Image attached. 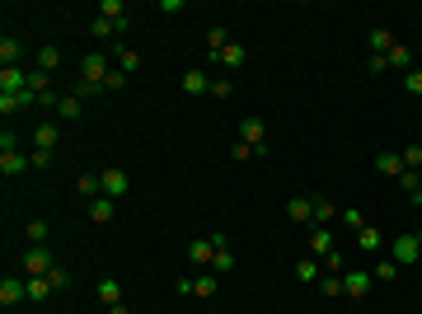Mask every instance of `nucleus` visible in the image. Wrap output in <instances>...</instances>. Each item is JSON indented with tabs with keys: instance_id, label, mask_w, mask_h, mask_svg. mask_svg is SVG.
Listing matches in <instances>:
<instances>
[{
	"instance_id": "1a4fd4ad",
	"label": "nucleus",
	"mask_w": 422,
	"mask_h": 314,
	"mask_svg": "<svg viewBox=\"0 0 422 314\" xmlns=\"http://www.w3.org/2000/svg\"><path fill=\"white\" fill-rule=\"evenodd\" d=\"M287 216L296 221V225H310V221H315V197H291Z\"/></svg>"
},
{
	"instance_id": "c9c22d12",
	"label": "nucleus",
	"mask_w": 422,
	"mask_h": 314,
	"mask_svg": "<svg viewBox=\"0 0 422 314\" xmlns=\"http://www.w3.org/2000/svg\"><path fill=\"white\" fill-rule=\"evenodd\" d=\"M338 221H343L347 230H352V235H357V230H362V225H366V216H362V211L357 207H347V211H338Z\"/></svg>"
},
{
	"instance_id": "20e7f679",
	"label": "nucleus",
	"mask_w": 422,
	"mask_h": 314,
	"mask_svg": "<svg viewBox=\"0 0 422 314\" xmlns=\"http://www.w3.org/2000/svg\"><path fill=\"white\" fill-rule=\"evenodd\" d=\"M390 258H395L399 267H413V262L422 258V244H418V235H399V239H390Z\"/></svg>"
},
{
	"instance_id": "c85d7f7f",
	"label": "nucleus",
	"mask_w": 422,
	"mask_h": 314,
	"mask_svg": "<svg viewBox=\"0 0 422 314\" xmlns=\"http://www.w3.org/2000/svg\"><path fill=\"white\" fill-rule=\"evenodd\" d=\"M28 282V300H47V295H52V282H47V277H24Z\"/></svg>"
},
{
	"instance_id": "9b49d317",
	"label": "nucleus",
	"mask_w": 422,
	"mask_h": 314,
	"mask_svg": "<svg viewBox=\"0 0 422 314\" xmlns=\"http://www.w3.org/2000/svg\"><path fill=\"white\" fill-rule=\"evenodd\" d=\"M99 19H108V24H118L122 33H127V10H122V0H99Z\"/></svg>"
},
{
	"instance_id": "3c124183",
	"label": "nucleus",
	"mask_w": 422,
	"mask_h": 314,
	"mask_svg": "<svg viewBox=\"0 0 422 314\" xmlns=\"http://www.w3.org/2000/svg\"><path fill=\"white\" fill-rule=\"evenodd\" d=\"M418 244H422V230H418Z\"/></svg>"
},
{
	"instance_id": "4c0bfd02",
	"label": "nucleus",
	"mask_w": 422,
	"mask_h": 314,
	"mask_svg": "<svg viewBox=\"0 0 422 314\" xmlns=\"http://www.w3.org/2000/svg\"><path fill=\"white\" fill-rule=\"evenodd\" d=\"M319 291H324V295H347L343 277H333V272H329V277H319Z\"/></svg>"
},
{
	"instance_id": "ea45409f",
	"label": "nucleus",
	"mask_w": 422,
	"mask_h": 314,
	"mask_svg": "<svg viewBox=\"0 0 422 314\" xmlns=\"http://www.w3.org/2000/svg\"><path fill=\"white\" fill-rule=\"evenodd\" d=\"M319 267L338 277V272H343V254H338V249H333V254H324V258H319Z\"/></svg>"
},
{
	"instance_id": "412c9836",
	"label": "nucleus",
	"mask_w": 422,
	"mask_h": 314,
	"mask_svg": "<svg viewBox=\"0 0 422 314\" xmlns=\"http://www.w3.org/2000/svg\"><path fill=\"white\" fill-rule=\"evenodd\" d=\"M366 38H370V47H375V56H385V52H390V47H395V33H390V28H380V24L370 28Z\"/></svg>"
},
{
	"instance_id": "2eb2a0df",
	"label": "nucleus",
	"mask_w": 422,
	"mask_h": 314,
	"mask_svg": "<svg viewBox=\"0 0 422 314\" xmlns=\"http://www.w3.org/2000/svg\"><path fill=\"white\" fill-rule=\"evenodd\" d=\"M184 94H192V99H197V94H211L207 71H197V66H192V71H184Z\"/></svg>"
},
{
	"instance_id": "79ce46f5",
	"label": "nucleus",
	"mask_w": 422,
	"mask_h": 314,
	"mask_svg": "<svg viewBox=\"0 0 422 314\" xmlns=\"http://www.w3.org/2000/svg\"><path fill=\"white\" fill-rule=\"evenodd\" d=\"M230 94H235V85H230L225 76H221V80H211V99H230Z\"/></svg>"
},
{
	"instance_id": "de8ad7c7",
	"label": "nucleus",
	"mask_w": 422,
	"mask_h": 314,
	"mask_svg": "<svg viewBox=\"0 0 422 314\" xmlns=\"http://www.w3.org/2000/svg\"><path fill=\"white\" fill-rule=\"evenodd\" d=\"M122 85H127V76H122V71H113V76L104 80V89H122Z\"/></svg>"
},
{
	"instance_id": "b1692460",
	"label": "nucleus",
	"mask_w": 422,
	"mask_h": 314,
	"mask_svg": "<svg viewBox=\"0 0 422 314\" xmlns=\"http://www.w3.org/2000/svg\"><path fill=\"white\" fill-rule=\"evenodd\" d=\"M375 169L390 174V179H399V174H403V155H390V150H385V155H375Z\"/></svg>"
},
{
	"instance_id": "8fccbe9b",
	"label": "nucleus",
	"mask_w": 422,
	"mask_h": 314,
	"mask_svg": "<svg viewBox=\"0 0 422 314\" xmlns=\"http://www.w3.org/2000/svg\"><path fill=\"white\" fill-rule=\"evenodd\" d=\"M413 202H422V188H418V197H413Z\"/></svg>"
},
{
	"instance_id": "ddd939ff",
	"label": "nucleus",
	"mask_w": 422,
	"mask_h": 314,
	"mask_svg": "<svg viewBox=\"0 0 422 314\" xmlns=\"http://www.w3.org/2000/svg\"><path fill=\"white\" fill-rule=\"evenodd\" d=\"M0 300H5V305H19V300H28V282H19V277H5V282H0Z\"/></svg>"
},
{
	"instance_id": "a878e982",
	"label": "nucleus",
	"mask_w": 422,
	"mask_h": 314,
	"mask_svg": "<svg viewBox=\"0 0 422 314\" xmlns=\"http://www.w3.org/2000/svg\"><path fill=\"white\" fill-rule=\"evenodd\" d=\"M230 43H235V38H230V33H225L221 24H211V28H207V47H211V56L221 52V47H230Z\"/></svg>"
},
{
	"instance_id": "a19ab883",
	"label": "nucleus",
	"mask_w": 422,
	"mask_h": 314,
	"mask_svg": "<svg viewBox=\"0 0 422 314\" xmlns=\"http://www.w3.org/2000/svg\"><path fill=\"white\" fill-rule=\"evenodd\" d=\"M47 282H52V291H66V287H71V272H66V267H52Z\"/></svg>"
},
{
	"instance_id": "bb28decb",
	"label": "nucleus",
	"mask_w": 422,
	"mask_h": 314,
	"mask_svg": "<svg viewBox=\"0 0 422 314\" xmlns=\"http://www.w3.org/2000/svg\"><path fill=\"white\" fill-rule=\"evenodd\" d=\"M390 66H399V71H413V52H408V47H403V43H395V47H390Z\"/></svg>"
},
{
	"instance_id": "7c9ffc66",
	"label": "nucleus",
	"mask_w": 422,
	"mask_h": 314,
	"mask_svg": "<svg viewBox=\"0 0 422 314\" xmlns=\"http://www.w3.org/2000/svg\"><path fill=\"white\" fill-rule=\"evenodd\" d=\"M399 188H403L408 197H418V188H422V169H403V174H399Z\"/></svg>"
},
{
	"instance_id": "c756f323",
	"label": "nucleus",
	"mask_w": 422,
	"mask_h": 314,
	"mask_svg": "<svg viewBox=\"0 0 422 314\" xmlns=\"http://www.w3.org/2000/svg\"><path fill=\"white\" fill-rule=\"evenodd\" d=\"M113 56H118V71H122V76H132L136 66H141V56L127 52V47H113Z\"/></svg>"
},
{
	"instance_id": "37998d69",
	"label": "nucleus",
	"mask_w": 422,
	"mask_h": 314,
	"mask_svg": "<svg viewBox=\"0 0 422 314\" xmlns=\"http://www.w3.org/2000/svg\"><path fill=\"white\" fill-rule=\"evenodd\" d=\"M56 61H61V52H56V47H43V52H38V71H52Z\"/></svg>"
},
{
	"instance_id": "58836bf2",
	"label": "nucleus",
	"mask_w": 422,
	"mask_h": 314,
	"mask_svg": "<svg viewBox=\"0 0 422 314\" xmlns=\"http://www.w3.org/2000/svg\"><path fill=\"white\" fill-rule=\"evenodd\" d=\"M89 33H94V38H113V33H122V28L108 24V19H89Z\"/></svg>"
},
{
	"instance_id": "4468645a",
	"label": "nucleus",
	"mask_w": 422,
	"mask_h": 314,
	"mask_svg": "<svg viewBox=\"0 0 422 314\" xmlns=\"http://www.w3.org/2000/svg\"><path fill=\"white\" fill-rule=\"evenodd\" d=\"M113 216H118V202H113V197H94V202H89V221H94V225H108Z\"/></svg>"
},
{
	"instance_id": "473e14b6",
	"label": "nucleus",
	"mask_w": 422,
	"mask_h": 314,
	"mask_svg": "<svg viewBox=\"0 0 422 314\" xmlns=\"http://www.w3.org/2000/svg\"><path fill=\"white\" fill-rule=\"evenodd\" d=\"M333 216H338V207H333L329 197H315V225H329Z\"/></svg>"
},
{
	"instance_id": "f3484780",
	"label": "nucleus",
	"mask_w": 422,
	"mask_h": 314,
	"mask_svg": "<svg viewBox=\"0 0 422 314\" xmlns=\"http://www.w3.org/2000/svg\"><path fill=\"white\" fill-rule=\"evenodd\" d=\"M216 61H221V66H225V71H239V66H244V61H249V52H244V47H239V43H230V47H221V52H216Z\"/></svg>"
},
{
	"instance_id": "6e6552de",
	"label": "nucleus",
	"mask_w": 422,
	"mask_h": 314,
	"mask_svg": "<svg viewBox=\"0 0 422 314\" xmlns=\"http://www.w3.org/2000/svg\"><path fill=\"white\" fill-rule=\"evenodd\" d=\"M370 282H375L370 272H347V277H343L347 300H366V295H370Z\"/></svg>"
},
{
	"instance_id": "49530a36",
	"label": "nucleus",
	"mask_w": 422,
	"mask_h": 314,
	"mask_svg": "<svg viewBox=\"0 0 422 314\" xmlns=\"http://www.w3.org/2000/svg\"><path fill=\"white\" fill-rule=\"evenodd\" d=\"M230 155H235V159H254V155H258V150H254L249 141H235V146H230Z\"/></svg>"
},
{
	"instance_id": "f03ea898",
	"label": "nucleus",
	"mask_w": 422,
	"mask_h": 314,
	"mask_svg": "<svg viewBox=\"0 0 422 314\" xmlns=\"http://www.w3.org/2000/svg\"><path fill=\"white\" fill-rule=\"evenodd\" d=\"M52 267H56V258H52L47 244H28V249H24V272H28V277H47Z\"/></svg>"
},
{
	"instance_id": "f257e3e1",
	"label": "nucleus",
	"mask_w": 422,
	"mask_h": 314,
	"mask_svg": "<svg viewBox=\"0 0 422 314\" xmlns=\"http://www.w3.org/2000/svg\"><path fill=\"white\" fill-rule=\"evenodd\" d=\"M239 141H249V146H254V150H258V155H272V146H267V127H263V117H254V113H249V117H239Z\"/></svg>"
},
{
	"instance_id": "6ab92c4d",
	"label": "nucleus",
	"mask_w": 422,
	"mask_h": 314,
	"mask_svg": "<svg viewBox=\"0 0 422 314\" xmlns=\"http://www.w3.org/2000/svg\"><path fill=\"white\" fill-rule=\"evenodd\" d=\"M0 61H5V66H19V61H24V47H19V38H10V33L0 38Z\"/></svg>"
},
{
	"instance_id": "4be33fe9",
	"label": "nucleus",
	"mask_w": 422,
	"mask_h": 314,
	"mask_svg": "<svg viewBox=\"0 0 422 314\" xmlns=\"http://www.w3.org/2000/svg\"><path fill=\"white\" fill-rule=\"evenodd\" d=\"M80 197H89V202H94V197H104V179H99V174H80Z\"/></svg>"
},
{
	"instance_id": "393cba45",
	"label": "nucleus",
	"mask_w": 422,
	"mask_h": 314,
	"mask_svg": "<svg viewBox=\"0 0 422 314\" xmlns=\"http://www.w3.org/2000/svg\"><path fill=\"white\" fill-rule=\"evenodd\" d=\"M380 230H375V225H362V230H357V244H362V249H366V254H380Z\"/></svg>"
},
{
	"instance_id": "aec40b11",
	"label": "nucleus",
	"mask_w": 422,
	"mask_h": 314,
	"mask_svg": "<svg viewBox=\"0 0 422 314\" xmlns=\"http://www.w3.org/2000/svg\"><path fill=\"white\" fill-rule=\"evenodd\" d=\"M319 277H324L319 258H300V262H296V282H305V287H310V282H319Z\"/></svg>"
},
{
	"instance_id": "e433bc0d",
	"label": "nucleus",
	"mask_w": 422,
	"mask_h": 314,
	"mask_svg": "<svg viewBox=\"0 0 422 314\" xmlns=\"http://www.w3.org/2000/svg\"><path fill=\"white\" fill-rule=\"evenodd\" d=\"M24 235H28V244H47V221H28Z\"/></svg>"
},
{
	"instance_id": "39448f33",
	"label": "nucleus",
	"mask_w": 422,
	"mask_h": 314,
	"mask_svg": "<svg viewBox=\"0 0 422 314\" xmlns=\"http://www.w3.org/2000/svg\"><path fill=\"white\" fill-rule=\"evenodd\" d=\"M99 179H104V197H113V202H122L127 188H132V179L122 169H99Z\"/></svg>"
},
{
	"instance_id": "9d476101",
	"label": "nucleus",
	"mask_w": 422,
	"mask_h": 314,
	"mask_svg": "<svg viewBox=\"0 0 422 314\" xmlns=\"http://www.w3.org/2000/svg\"><path fill=\"white\" fill-rule=\"evenodd\" d=\"M211 258H216V244H211V235H207V239H192V244H188V262H192V267H207Z\"/></svg>"
},
{
	"instance_id": "72a5a7b5",
	"label": "nucleus",
	"mask_w": 422,
	"mask_h": 314,
	"mask_svg": "<svg viewBox=\"0 0 422 314\" xmlns=\"http://www.w3.org/2000/svg\"><path fill=\"white\" fill-rule=\"evenodd\" d=\"M99 300H104V305H118V300H122V287H118L113 277H104V282H99Z\"/></svg>"
},
{
	"instance_id": "423d86ee",
	"label": "nucleus",
	"mask_w": 422,
	"mask_h": 314,
	"mask_svg": "<svg viewBox=\"0 0 422 314\" xmlns=\"http://www.w3.org/2000/svg\"><path fill=\"white\" fill-rule=\"evenodd\" d=\"M211 244H216V258H211V272H216V277H225V272L235 267V254H230V239H225L221 230H216V235H211Z\"/></svg>"
},
{
	"instance_id": "a18cd8bd",
	"label": "nucleus",
	"mask_w": 422,
	"mask_h": 314,
	"mask_svg": "<svg viewBox=\"0 0 422 314\" xmlns=\"http://www.w3.org/2000/svg\"><path fill=\"white\" fill-rule=\"evenodd\" d=\"M28 164H33V169H52V150H33Z\"/></svg>"
},
{
	"instance_id": "5701e85b",
	"label": "nucleus",
	"mask_w": 422,
	"mask_h": 314,
	"mask_svg": "<svg viewBox=\"0 0 422 314\" xmlns=\"http://www.w3.org/2000/svg\"><path fill=\"white\" fill-rule=\"evenodd\" d=\"M80 104H85L80 94H66V99L56 104V117H61V122H76V117H80Z\"/></svg>"
},
{
	"instance_id": "2f4dec72",
	"label": "nucleus",
	"mask_w": 422,
	"mask_h": 314,
	"mask_svg": "<svg viewBox=\"0 0 422 314\" xmlns=\"http://www.w3.org/2000/svg\"><path fill=\"white\" fill-rule=\"evenodd\" d=\"M216 287H221V277H197V282H192V295H197V300H211Z\"/></svg>"
},
{
	"instance_id": "f8f14e48",
	"label": "nucleus",
	"mask_w": 422,
	"mask_h": 314,
	"mask_svg": "<svg viewBox=\"0 0 422 314\" xmlns=\"http://www.w3.org/2000/svg\"><path fill=\"white\" fill-rule=\"evenodd\" d=\"M24 169H33V164H28L19 150H0V174H5V179H19Z\"/></svg>"
},
{
	"instance_id": "09e8293b",
	"label": "nucleus",
	"mask_w": 422,
	"mask_h": 314,
	"mask_svg": "<svg viewBox=\"0 0 422 314\" xmlns=\"http://www.w3.org/2000/svg\"><path fill=\"white\" fill-rule=\"evenodd\" d=\"M108 314H127V305H122V300H118V305H108Z\"/></svg>"
},
{
	"instance_id": "c03bdc74",
	"label": "nucleus",
	"mask_w": 422,
	"mask_h": 314,
	"mask_svg": "<svg viewBox=\"0 0 422 314\" xmlns=\"http://www.w3.org/2000/svg\"><path fill=\"white\" fill-rule=\"evenodd\" d=\"M403 89H408V94H418V99H422V71H408V76H403Z\"/></svg>"
},
{
	"instance_id": "f704fd0d",
	"label": "nucleus",
	"mask_w": 422,
	"mask_h": 314,
	"mask_svg": "<svg viewBox=\"0 0 422 314\" xmlns=\"http://www.w3.org/2000/svg\"><path fill=\"white\" fill-rule=\"evenodd\" d=\"M403 169H422V141H408V146H403Z\"/></svg>"
},
{
	"instance_id": "a211bd4d",
	"label": "nucleus",
	"mask_w": 422,
	"mask_h": 314,
	"mask_svg": "<svg viewBox=\"0 0 422 314\" xmlns=\"http://www.w3.org/2000/svg\"><path fill=\"white\" fill-rule=\"evenodd\" d=\"M310 249H315V258L333 254V230H329V225H315V235H310Z\"/></svg>"
},
{
	"instance_id": "0eeeda50",
	"label": "nucleus",
	"mask_w": 422,
	"mask_h": 314,
	"mask_svg": "<svg viewBox=\"0 0 422 314\" xmlns=\"http://www.w3.org/2000/svg\"><path fill=\"white\" fill-rule=\"evenodd\" d=\"M28 76H33V71H24V66H5V71H0V94H24Z\"/></svg>"
},
{
	"instance_id": "dca6fc26",
	"label": "nucleus",
	"mask_w": 422,
	"mask_h": 314,
	"mask_svg": "<svg viewBox=\"0 0 422 314\" xmlns=\"http://www.w3.org/2000/svg\"><path fill=\"white\" fill-rule=\"evenodd\" d=\"M56 141H61V127H56V122H43V127L33 131V150H52Z\"/></svg>"
},
{
	"instance_id": "cd10ccee",
	"label": "nucleus",
	"mask_w": 422,
	"mask_h": 314,
	"mask_svg": "<svg viewBox=\"0 0 422 314\" xmlns=\"http://www.w3.org/2000/svg\"><path fill=\"white\" fill-rule=\"evenodd\" d=\"M399 272H403V267H399L395 258H380V262H375V272H370V277H375V282H395Z\"/></svg>"
},
{
	"instance_id": "7ed1b4c3",
	"label": "nucleus",
	"mask_w": 422,
	"mask_h": 314,
	"mask_svg": "<svg viewBox=\"0 0 422 314\" xmlns=\"http://www.w3.org/2000/svg\"><path fill=\"white\" fill-rule=\"evenodd\" d=\"M113 52H85V61H80V80H94V85H104L108 76H113Z\"/></svg>"
}]
</instances>
